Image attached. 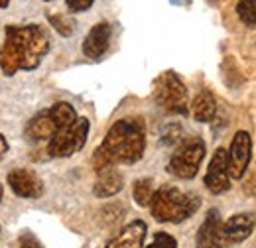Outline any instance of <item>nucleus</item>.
I'll return each mask as SVG.
<instances>
[{
  "label": "nucleus",
  "instance_id": "1",
  "mask_svg": "<svg viewBox=\"0 0 256 248\" xmlns=\"http://www.w3.org/2000/svg\"><path fill=\"white\" fill-rule=\"evenodd\" d=\"M50 52V36L38 24L6 26L4 44L0 46V71L6 77L20 69L32 71Z\"/></svg>",
  "mask_w": 256,
  "mask_h": 248
},
{
  "label": "nucleus",
  "instance_id": "2",
  "mask_svg": "<svg viewBox=\"0 0 256 248\" xmlns=\"http://www.w3.org/2000/svg\"><path fill=\"white\" fill-rule=\"evenodd\" d=\"M146 150V128L142 118H120L112 124L102 140V144L93 152V168L102 172L114 168L116 164H136Z\"/></svg>",
  "mask_w": 256,
  "mask_h": 248
},
{
  "label": "nucleus",
  "instance_id": "3",
  "mask_svg": "<svg viewBox=\"0 0 256 248\" xmlns=\"http://www.w3.org/2000/svg\"><path fill=\"white\" fill-rule=\"evenodd\" d=\"M201 207V197L195 193H184L174 186H162L156 189L150 203L152 217L158 222H184L193 217Z\"/></svg>",
  "mask_w": 256,
  "mask_h": 248
},
{
  "label": "nucleus",
  "instance_id": "4",
  "mask_svg": "<svg viewBox=\"0 0 256 248\" xmlns=\"http://www.w3.org/2000/svg\"><path fill=\"white\" fill-rule=\"evenodd\" d=\"M77 118L79 116L69 102H56L54 106L38 112L36 116L30 118V122L26 126V138L32 142L52 140L60 130L75 122Z\"/></svg>",
  "mask_w": 256,
  "mask_h": 248
},
{
  "label": "nucleus",
  "instance_id": "5",
  "mask_svg": "<svg viewBox=\"0 0 256 248\" xmlns=\"http://www.w3.org/2000/svg\"><path fill=\"white\" fill-rule=\"evenodd\" d=\"M154 100L164 112L188 114V89L174 71L162 73L154 81Z\"/></svg>",
  "mask_w": 256,
  "mask_h": 248
},
{
  "label": "nucleus",
  "instance_id": "6",
  "mask_svg": "<svg viewBox=\"0 0 256 248\" xmlns=\"http://www.w3.org/2000/svg\"><path fill=\"white\" fill-rule=\"evenodd\" d=\"M205 158V142L201 138H188L172 154L168 162V172L180 180H193Z\"/></svg>",
  "mask_w": 256,
  "mask_h": 248
},
{
  "label": "nucleus",
  "instance_id": "7",
  "mask_svg": "<svg viewBox=\"0 0 256 248\" xmlns=\"http://www.w3.org/2000/svg\"><path fill=\"white\" fill-rule=\"evenodd\" d=\"M89 136V120L87 118H77L75 122L65 126L60 130L48 144V156L50 158H69L83 150L85 142Z\"/></svg>",
  "mask_w": 256,
  "mask_h": 248
},
{
  "label": "nucleus",
  "instance_id": "8",
  "mask_svg": "<svg viewBox=\"0 0 256 248\" xmlns=\"http://www.w3.org/2000/svg\"><path fill=\"white\" fill-rule=\"evenodd\" d=\"M252 156V140L250 134L244 130H238L230 142V148L226 152V162H228V176L232 180H240L246 174V168L250 164Z\"/></svg>",
  "mask_w": 256,
  "mask_h": 248
},
{
  "label": "nucleus",
  "instance_id": "9",
  "mask_svg": "<svg viewBox=\"0 0 256 248\" xmlns=\"http://www.w3.org/2000/svg\"><path fill=\"white\" fill-rule=\"evenodd\" d=\"M8 186L10 189L24 199H38L44 195V182L42 178L26 168H16L8 174Z\"/></svg>",
  "mask_w": 256,
  "mask_h": 248
},
{
  "label": "nucleus",
  "instance_id": "10",
  "mask_svg": "<svg viewBox=\"0 0 256 248\" xmlns=\"http://www.w3.org/2000/svg\"><path fill=\"white\" fill-rule=\"evenodd\" d=\"M205 187L219 195L224 193L230 187V176H228V162H226V150L224 148H217L215 154L209 162L207 174H205Z\"/></svg>",
  "mask_w": 256,
  "mask_h": 248
},
{
  "label": "nucleus",
  "instance_id": "11",
  "mask_svg": "<svg viewBox=\"0 0 256 248\" xmlns=\"http://www.w3.org/2000/svg\"><path fill=\"white\" fill-rule=\"evenodd\" d=\"M195 248H226V242L223 238V220L219 217V211L211 209L203 224L197 230Z\"/></svg>",
  "mask_w": 256,
  "mask_h": 248
},
{
  "label": "nucleus",
  "instance_id": "12",
  "mask_svg": "<svg viewBox=\"0 0 256 248\" xmlns=\"http://www.w3.org/2000/svg\"><path fill=\"white\" fill-rule=\"evenodd\" d=\"M256 224V215L254 213H236L228 220L223 222V238L228 244H238L242 240H246Z\"/></svg>",
  "mask_w": 256,
  "mask_h": 248
},
{
  "label": "nucleus",
  "instance_id": "13",
  "mask_svg": "<svg viewBox=\"0 0 256 248\" xmlns=\"http://www.w3.org/2000/svg\"><path fill=\"white\" fill-rule=\"evenodd\" d=\"M110 24L106 22H98L95 24L91 32L85 36L83 40V54L89 58V60H98L106 50H108V44H110Z\"/></svg>",
  "mask_w": 256,
  "mask_h": 248
},
{
  "label": "nucleus",
  "instance_id": "14",
  "mask_svg": "<svg viewBox=\"0 0 256 248\" xmlns=\"http://www.w3.org/2000/svg\"><path fill=\"white\" fill-rule=\"evenodd\" d=\"M146 232H148L146 222L136 218V220L128 222L114 238H110L104 248H142L144 240H146Z\"/></svg>",
  "mask_w": 256,
  "mask_h": 248
},
{
  "label": "nucleus",
  "instance_id": "15",
  "mask_svg": "<svg viewBox=\"0 0 256 248\" xmlns=\"http://www.w3.org/2000/svg\"><path fill=\"white\" fill-rule=\"evenodd\" d=\"M122 187H124L122 174L118 170H114V168H106V170L96 174L93 193H95L96 197H100V199H106V197H112L118 191H122Z\"/></svg>",
  "mask_w": 256,
  "mask_h": 248
},
{
  "label": "nucleus",
  "instance_id": "16",
  "mask_svg": "<svg viewBox=\"0 0 256 248\" xmlns=\"http://www.w3.org/2000/svg\"><path fill=\"white\" fill-rule=\"evenodd\" d=\"M193 110V118L197 122H209L213 120L215 112H217V102H215V96L211 94V91H201L193 98L192 104Z\"/></svg>",
  "mask_w": 256,
  "mask_h": 248
},
{
  "label": "nucleus",
  "instance_id": "17",
  "mask_svg": "<svg viewBox=\"0 0 256 248\" xmlns=\"http://www.w3.org/2000/svg\"><path fill=\"white\" fill-rule=\"evenodd\" d=\"M154 182L150 178H142V180H136L134 186H132V195H134V201L140 205V207H148L154 199Z\"/></svg>",
  "mask_w": 256,
  "mask_h": 248
},
{
  "label": "nucleus",
  "instance_id": "18",
  "mask_svg": "<svg viewBox=\"0 0 256 248\" xmlns=\"http://www.w3.org/2000/svg\"><path fill=\"white\" fill-rule=\"evenodd\" d=\"M236 14L242 24L256 26V0H240L236 4Z\"/></svg>",
  "mask_w": 256,
  "mask_h": 248
},
{
  "label": "nucleus",
  "instance_id": "19",
  "mask_svg": "<svg viewBox=\"0 0 256 248\" xmlns=\"http://www.w3.org/2000/svg\"><path fill=\"white\" fill-rule=\"evenodd\" d=\"M146 248H178V242H176V238H174L172 234L158 230V232H154L152 242Z\"/></svg>",
  "mask_w": 256,
  "mask_h": 248
},
{
  "label": "nucleus",
  "instance_id": "20",
  "mask_svg": "<svg viewBox=\"0 0 256 248\" xmlns=\"http://www.w3.org/2000/svg\"><path fill=\"white\" fill-rule=\"evenodd\" d=\"M48 20L62 36H71L73 34V22L67 16H48Z\"/></svg>",
  "mask_w": 256,
  "mask_h": 248
},
{
  "label": "nucleus",
  "instance_id": "21",
  "mask_svg": "<svg viewBox=\"0 0 256 248\" xmlns=\"http://www.w3.org/2000/svg\"><path fill=\"white\" fill-rule=\"evenodd\" d=\"M18 248H44L42 246V242L34 236L32 232H22L20 236H18Z\"/></svg>",
  "mask_w": 256,
  "mask_h": 248
},
{
  "label": "nucleus",
  "instance_id": "22",
  "mask_svg": "<svg viewBox=\"0 0 256 248\" xmlns=\"http://www.w3.org/2000/svg\"><path fill=\"white\" fill-rule=\"evenodd\" d=\"M65 2H67V8L71 12H83V10L91 8L95 0H65Z\"/></svg>",
  "mask_w": 256,
  "mask_h": 248
},
{
  "label": "nucleus",
  "instance_id": "23",
  "mask_svg": "<svg viewBox=\"0 0 256 248\" xmlns=\"http://www.w3.org/2000/svg\"><path fill=\"white\" fill-rule=\"evenodd\" d=\"M6 154H8V142H6V138L0 134V160Z\"/></svg>",
  "mask_w": 256,
  "mask_h": 248
},
{
  "label": "nucleus",
  "instance_id": "24",
  "mask_svg": "<svg viewBox=\"0 0 256 248\" xmlns=\"http://www.w3.org/2000/svg\"><path fill=\"white\" fill-rule=\"evenodd\" d=\"M8 4H10V0H0V10H2V8H6Z\"/></svg>",
  "mask_w": 256,
  "mask_h": 248
},
{
  "label": "nucleus",
  "instance_id": "25",
  "mask_svg": "<svg viewBox=\"0 0 256 248\" xmlns=\"http://www.w3.org/2000/svg\"><path fill=\"white\" fill-rule=\"evenodd\" d=\"M2 195H4V189H2V186H0V201H2Z\"/></svg>",
  "mask_w": 256,
  "mask_h": 248
},
{
  "label": "nucleus",
  "instance_id": "26",
  "mask_svg": "<svg viewBox=\"0 0 256 248\" xmlns=\"http://www.w3.org/2000/svg\"><path fill=\"white\" fill-rule=\"evenodd\" d=\"M46 2H50V0H46Z\"/></svg>",
  "mask_w": 256,
  "mask_h": 248
}]
</instances>
